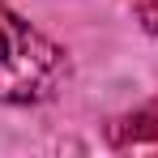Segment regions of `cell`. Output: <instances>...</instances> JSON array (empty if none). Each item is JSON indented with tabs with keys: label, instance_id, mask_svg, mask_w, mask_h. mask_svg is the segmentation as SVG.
I'll return each instance as SVG.
<instances>
[{
	"label": "cell",
	"instance_id": "1",
	"mask_svg": "<svg viewBox=\"0 0 158 158\" xmlns=\"http://www.w3.org/2000/svg\"><path fill=\"white\" fill-rule=\"evenodd\" d=\"M64 73V52L0 0V103H43L60 90Z\"/></svg>",
	"mask_w": 158,
	"mask_h": 158
},
{
	"label": "cell",
	"instance_id": "2",
	"mask_svg": "<svg viewBox=\"0 0 158 158\" xmlns=\"http://www.w3.org/2000/svg\"><path fill=\"white\" fill-rule=\"evenodd\" d=\"M111 145L115 150H158V98L124 115L120 124H111Z\"/></svg>",
	"mask_w": 158,
	"mask_h": 158
},
{
	"label": "cell",
	"instance_id": "3",
	"mask_svg": "<svg viewBox=\"0 0 158 158\" xmlns=\"http://www.w3.org/2000/svg\"><path fill=\"white\" fill-rule=\"evenodd\" d=\"M132 9H137V17H141V26L150 30V34H158V0H137Z\"/></svg>",
	"mask_w": 158,
	"mask_h": 158
}]
</instances>
